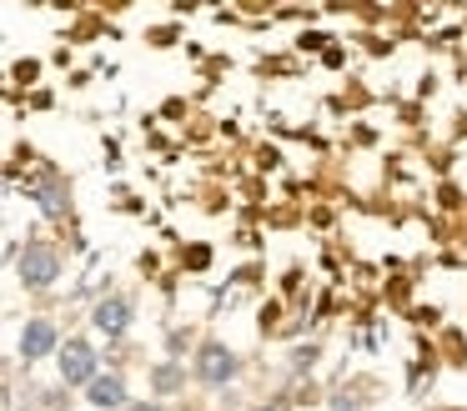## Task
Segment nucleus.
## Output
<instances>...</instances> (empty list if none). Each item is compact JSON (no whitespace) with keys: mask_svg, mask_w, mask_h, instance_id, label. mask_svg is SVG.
<instances>
[{"mask_svg":"<svg viewBox=\"0 0 467 411\" xmlns=\"http://www.w3.org/2000/svg\"><path fill=\"white\" fill-rule=\"evenodd\" d=\"M16 271H21V286L46 291L56 281V271H61V256H56L51 246H41V241H31V246L21 251V261H16Z\"/></svg>","mask_w":467,"mask_h":411,"instance_id":"nucleus-1","label":"nucleus"},{"mask_svg":"<svg viewBox=\"0 0 467 411\" xmlns=\"http://www.w3.org/2000/svg\"><path fill=\"white\" fill-rule=\"evenodd\" d=\"M236 371H242V361H236L232 346H222V341H206V346L196 351V376H202L206 386H226V381H236Z\"/></svg>","mask_w":467,"mask_h":411,"instance_id":"nucleus-2","label":"nucleus"},{"mask_svg":"<svg viewBox=\"0 0 467 411\" xmlns=\"http://www.w3.org/2000/svg\"><path fill=\"white\" fill-rule=\"evenodd\" d=\"M56 361H61V381H66V386H81V381L91 386V381H96V351H91V341H66Z\"/></svg>","mask_w":467,"mask_h":411,"instance_id":"nucleus-3","label":"nucleus"},{"mask_svg":"<svg viewBox=\"0 0 467 411\" xmlns=\"http://www.w3.org/2000/svg\"><path fill=\"white\" fill-rule=\"evenodd\" d=\"M91 326L101 331V336H121V331L131 326V301L101 296V301H96V311H91Z\"/></svg>","mask_w":467,"mask_h":411,"instance_id":"nucleus-4","label":"nucleus"},{"mask_svg":"<svg viewBox=\"0 0 467 411\" xmlns=\"http://www.w3.org/2000/svg\"><path fill=\"white\" fill-rule=\"evenodd\" d=\"M56 351V326L46 316H31L26 321V331H21V356L26 361H41V356H51Z\"/></svg>","mask_w":467,"mask_h":411,"instance_id":"nucleus-5","label":"nucleus"},{"mask_svg":"<svg viewBox=\"0 0 467 411\" xmlns=\"http://www.w3.org/2000/svg\"><path fill=\"white\" fill-rule=\"evenodd\" d=\"M91 406H101V411H116V406H126V386H121V376H96L91 381Z\"/></svg>","mask_w":467,"mask_h":411,"instance_id":"nucleus-6","label":"nucleus"},{"mask_svg":"<svg viewBox=\"0 0 467 411\" xmlns=\"http://www.w3.org/2000/svg\"><path fill=\"white\" fill-rule=\"evenodd\" d=\"M256 411H286V401H266V406H256Z\"/></svg>","mask_w":467,"mask_h":411,"instance_id":"nucleus-7","label":"nucleus"},{"mask_svg":"<svg viewBox=\"0 0 467 411\" xmlns=\"http://www.w3.org/2000/svg\"><path fill=\"white\" fill-rule=\"evenodd\" d=\"M126 411H161L156 401H141V406H126Z\"/></svg>","mask_w":467,"mask_h":411,"instance_id":"nucleus-8","label":"nucleus"}]
</instances>
